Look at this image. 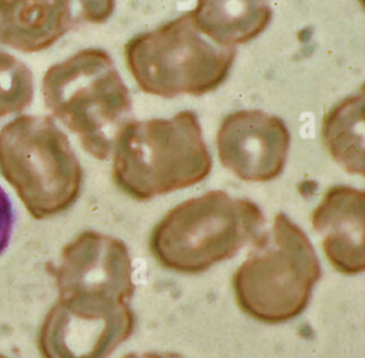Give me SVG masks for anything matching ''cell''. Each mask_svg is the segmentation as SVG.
<instances>
[{
	"mask_svg": "<svg viewBox=\"0 0 365 358\" xmlns=\"http://www.w3.org/2000/svg\"><path fill=\"white\" fill-rule=\"evenodd\" d=\"M212 168L198 116L191 110L170 118L128 121L111 150L115 187L147 201L201 183Z\"/></svg>",
	"mask_w": 365,
	"mask_h": 358,
	"instance_id": "obj_1",
	"label": "cell"
},
{
	"mask_svg": "<svg viewBox=\"0 0 365 358\" xmlns=\"http://www.w3.org/2000/svg\"><path fill=\"white\" fill-rule=\"evenodd\" d=\"M251 244L232 275L238 308L268 325L299 317L322 274L311 240L287 214L278 213Z\"/></svg>",
	"mask_w": 365,
	"mask_h": 358,
	"instance_id": "obj_2",
	"label": "cell"
},
{
	"mask_svg": "<svg viewBox=\"0 0 365 358\" xmlns=\"http://www.w3.org/2000/svg\"><path fill=\"white\" fill-rule=\"evenodd\" d=\"M264 223L254 201L210 190L167 211L151 230L148 247L163 268L200 274L251 244Z\"/></svg>",
	"mask_w": 365,
	"mask_h": 358,
	"instance_id": "obj_3",
	"label": "cell"
},
{
	"mask_svg": "<svg viewBox=\"0 0 365 358\" xmlns=\"http://www.w3.org/2000/svg\"><path fill=\"white\" fill-rule=\"evenodd\" d=\"M47 108L81 143L87 154L107 160L120 130L131 120L133 101L111 56L84 48L47 68L43 77Z\"/></svg>",
	"mask_w": 365,
	"mask_h": 358,
	"instance_id": "obj_4",
	"label": "cell"
},
{
	"mask_svg": "<svg viewBox=\"0 0 365 358\" xmlns=\"http://www.w3.org/2000/svg\"><path fill=\"white\" fill-rule=\"evenodd\" d=\"M0 174L36 220L68 210L84 177L68 137L50 116H20L0 130Z\"/></svg>",
	"mask_w": 365,
	"mask_h": 358,
	"instance_id": "obj_5",
	"label": "cell"
},
{
	"mask_svg": "<svg viewBox=\"0 0 365 358\" xmlns=\"http://www.w3.org/2000/svg\"><path fill=\"white\" fill-rule=\"evenodd\" d=\"M124 57L143 93L173 98L217 90L232 68L237 48L210 41L195 27L191 11H187L131 37L124 46Z\"/></svg>",
	"mask_w": 365,
	"mask_h": 358,
	"instance_id": "obj_6",
	"label": "cell"
},
{
	"mask_svg": "<svg viewBox=\"0 0 365 358\" xmlns=\"http://www.w3.org/2000/svg\"><path fill=\"white\" fill-rule=\"evenodd\" d=\"M130 302L97 297H58L37 337L41 358H108L134 331Z\"/></svg>",
	"mask_w": 365,
	"mask_h": 358,
	"instance_id": "obj_7",
	"label": "cell"
},
{
	"mask_svg": "<svg viewBox=\"0 0 365 358\" xmlns=\"http://www.w3.org/2000/svg\"><path fill=\"white\" fill-rule=\"evenodd\" d=\"M58 297H97L130 302L135 284L128 247L117 237L87 230L67 242L53 267Z\"/></svg>",
	"mask_w": 365,
	"mask_h": 358,
	"instance_id": "obj_8",
	"label": "cell"
},
{
	"mask_svg": "<svg viewBox=\"0 0 365 358\" xmlns=\"http://www.w3.org/2000/svg\"><path fill=\"white\" fill-rule=\"evenodd\" d=\"M215 144L224 168L242 181L265 183L284 171L291 134L277 116L261 110H240L224 117Z\"/></svg>",
	"mask_w": 365,
	"mask_h": 358,
	"instance_id": "obj_9",
	"label": "cell"
},
{
	"mask_svg": "<svg viewBox=\"0 0 365 358\" xmlns=\"http://www.w3.org/2000/svg\"><path fill=\"white\" fill-rule=\"evenodd\" d=\"M312 228L322 237L329 264L341 274L365 270V193L349 185H334L311 214Z\"/></svg>",
	"mask_w": 365,
	"mask_h": 358,
	"instance_id": "obj_10",
	"label": "cell"
},
{
	"mask_svg": "<svg viewBox=\"0 0 365 358\" xmlns=\"http://www.w3.org/2000/svg\"><path fill=\"white\" fill-rule=\"evenodd\" d=\"M77 21L74 0H0V44L23 53L43 51Z\"/></svg>",
	"mask_w": 365,
	"mask_h": 358,
	"instance_id": "obj_11",
	"label": "cell"
},
{
	"mask_svg": "<svg viewBox=\"0 0 365 358\" xmlns=\"http://www.w3.org/2000/svg\"><path fill=\"white\" fill-rule=\"evenodd\" d=\"M195 27L221 47H235L258 37L272 19L269 0H197Z\"/></svg>",
	"mask_w": 365,
	"mask_h": 358,
	"instance_id": "obj_12",
	"label": "cell"
},
{
	"mask_svg": "<svg viewBox=\"0 0 365 358\" xmlns=\"http://www.w3.org/2000/svg\"><path fill=\"white\" fill-rule=\"evenodd\" d=\"M322 144L329 157L348 174L364 175V90L346 96L324 116Z\"/></svg>",
	"mask_w": 365,
	"mask_h": 358,
	"instance_id": "obj_13",
	"label": "cell"
},
{
	"mask_svg": "<svg viewBox=\"0 0 365 358\" xmlns=\"http://www.w3.org/2000/svg\"><path fill=\"white\" fill-rule=\"evenodd\" d=\"M34 97L33 73L21 60L0 48V118L26 110Z\"/></svg>",
	"mask_w": 365,
	"mask_h": 358,
	"instance_id": "obj_14",
	"label": "cell"
},
{
	"mask_svg": "<svg viewBox=\"0 0 365 358\" xmlns=\"http://www.w3.org/2000/svg\"><path fill=\"white\" fill-rule=\"evenodd\" d=\"M14 208L10 197L0 185V255L9 247L14 227Z\"/></svg>",
	"mask_w": 365,
	"mask_h": 358,
	"instance_id": "obj_15",
	"label": "cell"
},
{
	"mask_svg": "<svg viewBox=\"0 0 365 358\" xmlns=\"http://www.w3.org/2000/svg\"><path fill=\"white\" fill-rule=\"evenodd\" d=\"M123 358H187L175 351H143V352H128Z\"/></svg>",
	"mask_w": 365,
	"mask_h": 358,
	"instance_id": "obj_16",
	"label": "cell"
},
{
	"mask_svg": "<svg viewBox=\"0 0 365 358\" xmlns=\"http://www.w3.org/2000/svg\"><path fill=\"white\" fill-rule=\"evenodd\" d=\"M0 358H7L6 355H3V354H0Z\"/></svg>",
	"mask_w": 365,
	"mask_h": 358,
	"instance_id": "obj_17",
	"label": "cell"
}]
</instances>
